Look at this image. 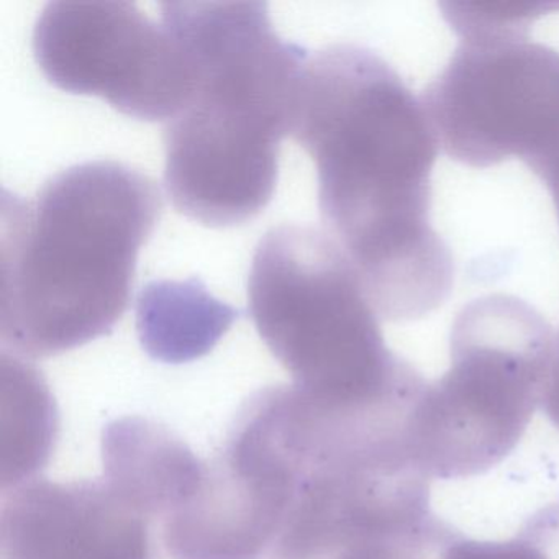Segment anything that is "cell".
<instances>
[{
    "mask_svg": "<svg viewBox=\"0 0 559 559\" xmlns=\"http://www.w3.org/2000/svg\"><path fill=\"white\" fill-rule=\"evenodd\" d=\"M546 559H559V502L533 513L519 532Z\"/></svg>",
    "mask_w": 559,
    "mask_h": 559,
    "instance_id": "5bb4252c",
    "label": "cell"
},
{
    "mask_svg": "<svg viewBox=\"0 0 559 559\" xmlns=\"http://www.w3.org/2000/svg\"><path fill=\"white\" fill-rule=\"evenodd\" d=\"M294 385L245 402L192 499L162 525L171 559H260L309 469V421Z\"/></svg>",
    "mask_w": 559,
    "mask_h": 559,
    "instance_id": "8992f818",
    "label": "cell"
},
{
    "mask_svg": "<svg viewBox=\"0 0 559 559\" xmlns=\"http://www.w3.org/2000/svg\"><path fill=\"white\" fill-rule=\"evenodd\" d=\"M460 536L450 523L428 512L365 530L340 559H444Z\"/></svg>",
    "mask_w": 559,
    "mask_h": 559,
    "instance_id": "7c38bea8",
    "label": "cell"
},
{
    "mask_svg": "<svg viewBox=\"0 0 559 559\" xmlns=\"http://www.w3.org/2000/svg\"><path fill=\"white\" fill-rule=\"evenodd\" d=\"M162 211L152 178L109 159L58 173L34 198L4 195L2 345L19 358H48L110 332Z\"/></svg>",
    "mask_w": 559,
    "mask_h": 559,
    "instance_id": "7a4b0ae2",
    "label": "cell"
},
{
    "mask_svg": "<svg viewBox=\"0 0 559 559\" xmlns=\"http://www.w3.org/2000/svg\"><path fill=\"white\" fill-rule=\"evenodd\" d=\"M427 109L372 51L333 45L304 61L289 135L319 178L325 231L381 319H414L407 263L438 240L427 222L435 133Z\"/></svg>",
    "mask_w": 559,
    "mask_h": 559,
    "instance_id": "6da1fadb",
    "label": "cell"
},
{
    "mask_svg": "<svg viewBox=\"0 0 559 559\" xmlns=\"http://www.w3.org/2000/svg\"><path fill=\"white\" fill-rule=\"evenodd\" d=\"M163 24L194 68V90L166 122L165 182L176 211L207 227L253 221L273 199L302 51L263 2H165Z\"/></svg>",
    "mask_w": 559,
    "mask_h": 559,
    "instance_id": "3957f363",
    "label": "cell"
},
{
    "mask_svg": "<svg viewBox=\"0 0 559 559\" xmlns=\"http://www.w3.org/2000/svg\"><path fill=\"white\" fill-rule=\"evenodd\" d=\"M444 559H546L528 539L516 535L507 542H477V539H456L448 549Z\"/></svg>",
    "mask_w": 559,
    "mask_h": 559,
    "instance_id": "4fadbf2b",
    "label": "cell"
},
{
    "mask_svg": "<svg viewBox=\"0 0 559 559\" xmlns=\"http://www.w3.org/2000/svg\"><path fill=\"white\" fill-rule=\"evenodd\" d=\"M155 525L104 477H34L4 492L0 559H156Z\"/></svg>",
    "mask_w": 559,
    "mask_h": 559,
    "instance_id": "ba28073f",
    "label": "cell"
},
{
    "mask_svg": "<svg viewBox=\"0 0 559 559\" xmlns=\"http://www.w3.org/2000/svg\"><path fill=\"white\" fill-rule=\"evenodd\" d=\"M104 479L152 522L163 523L194 496L205 461L171 430L143 417H123L103 431Z\"/></svg>",
    "mask_w": 559,
    "mask_h": 559,
    "instance_id": "9c48e42d",
    "label": "cell"
},
{
    "mask_svg": "<svg viewBox=\"0 0 559 559\" xmlns=\"http://www.w3.org/2000/svg\"><path fill=\"white\" fill-rule=\"evenodd\" d=\"M2 490L34 479L55 447L58 415L41 376L24 359L2 356Z\"/></svg>",
    "mask_w": 559,
    "mask_h": 559,
    "instance_id": "8fae6325",
    "label": "cell"
},
{
    "mask_svg": "<svg viewBox=\"0 0 559 559\" xmlns=\"http://www.w3.org/2000/svg\"><path fill=\"white\" fill-rule=\"evenodd\" d=\"M32 47L51 84L100 97L135 119L169 122L194 90L181 41L130 2H51Z\"/></svg>",
    "mask_w": 559,
    "mask_h": 559,
    "instance_id": "52a82bcc",
    "label": "cell"
},
{
    "mask_svg": "<svg viewBox=\"0 0 559 559\" xmlns=\"http://www.w3.org/2000/svg\"><path fill=\"white\" fill-rule=\"evenodd\" d=\"M543 408L549 420L559 428V335L555 340L551 369H549L548 382H546L545 395H543Z\"/></svg>",
    "mask_w": 559,
    "mask_h": 559,
    "instance_id": "9a60e30c",
    "label": "cell"
},
{
    "mask_svg": "<svg viewBox=\"0 0 559 559\" xmlns=\"http://www.w3.org/2000/svg\"><path fill=\"white\" fill-rule=\"evenodd\" d=\"M551 330L532 312L464 313L451 338V368L428 382L408 418V450L430 479L486 473L519 444L543 404Z\"/></svg>",
    "mask_w": 559,
    "mask_h": 559,
    "instance_id": "5b68a950",
    "label": "cell"
},
{
    "mask_svg": "<svg viewBox=\"0 0 559 559\" xmlns=\"http://www.w3.org/2000/svg\"><path fill=\"white\" fill-rule=\"evenodd\" d=\"M248 300L261 338L319 411L411 407L428 384L385 346L358 271L325 230L271 228L251 263Z\"/></svg>",
    "mask_w": 559,
    "mask_h": 559,
    "instance_id": "277c9868",
    "label": "cell"
},
{
    "mask_svg": "<svg viewBox=\"0 0 559 559\" xmlns=\"http://www.w3.org/2000/svg\"><path fill=\"white\" fill-rule=\"evenodd\" d=\"M234 320V309L195 284L155 283L140 297V340L163 362L179 365L207 355Z\"/></svg>",
    "mask_w": 559,
    "mask_h": 559,
    "instance_id": "30bf717a",
    "label": "cell"
}]
</instances>
